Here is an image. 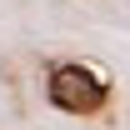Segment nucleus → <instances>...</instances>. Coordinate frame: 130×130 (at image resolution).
<instances>
[{
    "label": "nucleus",
    "mask_w": 130,
    "mask_h": 130,
    "mask_svg": "<svg viewBox=\"0 0 130 130\" xmlns=\"http://www.w3.org/2000/svg\"><path fill=\"white\" fill-rule=\"evenodd\" d=\"M45 95H50V105L65 110V115H95V110H105L110 85H105L100 70H90V65H80V60H65V65H50Z\"/></svg>",
    "instance_id": "1"
}]
</instances>
